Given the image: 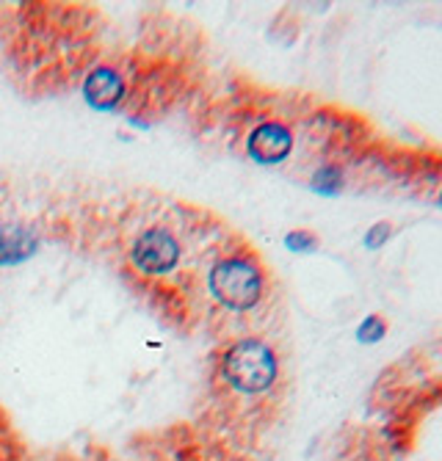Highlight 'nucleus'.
<instances>
[{
	"label": "nucleus",
	"instance_id": "9d476101",
	"mask_svg": "<svg viewBox=\"0 0 442 461\" xmlns=\"http://www.w3.org/2000/svg\"><path fill=\"white\" fill-rule=\"evenodd\" d=\"M392 235H395L392 221H376V224L368 227V232H365V238H363V246H365L368 251H379V249H384V246L390 243Z\"/></svg>",
	"mask_w": 442,
	"mask_h": 461
},
{
	"label": "nucleus",
	"instance_id": "423d86ee",
	"mask_svg": "<svg viewBox=\"0 0 442 461\" xmlns=\"http://www.w3.org/2000/svg\"><path fill=\"white\" fill-rule=\"evenodd\" d=\"M36 246H39V238L31 227H20V224L0 227V266H14L31 258Z\"/></svg>",
	"mask_w": 442,
	"mask_h": 461
},
{
	"label": "nucleus",
	"instance_id": "9b49d317",
	"mask_svg": "<svg viewBox=\"0 0 442 461\" xmlns=\"http://www.w3.org/2000/svg\"><path fill=\"white\" fill-rule=\"evenodd\" d=\"M439 207H442V191H439Z\"/></svg>",
	"mask_w": 442,
	"mask_h": 461
},
{
	"label": "nucleus",
	"instance_id": "39448f33",
	"mask_svg": "<svg viewBox=\"0 0 442 461\" xmlns=\"http://www.w3.org/2000/svg\"><path fill=\"white\" fill-rule=\"evenodd\" d=\"M125 80L116 69L111 67H100L95 69L86 83H84V97L89 105L100 108V111H113L119 103H125Z\"/></svg>",
	"mask_w": 442,
	"mask_h": 461
},
{
	"label": "nucleus",
	"instance_id": "0eeeda50",
	"mask_svg": "<svg viewBox=\"0 0 442 461\" xmlns=\"http://www.w3.org/2000/svg\"><path fill=\"white\" fill-rule=\"evenodd\" d=\"M310 188L320 196H335L343 191V169L338 163H324L318 166L315 175L310 177Z\"/></svg>",
	"mask_w": 442,
	"mask_h": 461
},
{
	"label": "nucleus",
	"instance_id": "f8f14e48",
	"mask_svg": "<svg viewBox=\"0 0 442 461\" xmlns=\"http://www.w3.org/2000/svg\"><path fill=\"white\" fill-rule=\"evenodd\" d=\"M232 461H247V458H232Z\"/></svg>",
	"mask_w": 442,
	"mask_h": 461
},
{
	"label": "nucleus",
	"instance_id": "7ed1b4c3",
	"mask_svg": "<svg viewBox=\"0 0 442 461\" xmlns=\"http://www.w3.org/2000/svg\"><path fill=\"white\" fill-rule=\"evenodd\" d=\"M128 260L139 276L158 285L183 268H191V249L172 224L155 221L133 235L128 246Z\"/></svg>",
	"mask_w": 442,
	"mask_h": 461
},
{
	"label": "nucleus",
	"instance_id": "f03ea898",
	"mask_svg": "<svg viewBox=\"0 0 442 461\" xmlns=\"http://www.w3.org/2000/svg\"><path fill=\"white\" fill-rule=\"evenodd\" d=\"M219 379L235 395H266L279 382V357L260 338H240L224 348L219 359Z\"/></svg>",
	"mask_w": 442,
	"mask_h": 461
},
{
	"label": "nucleus",
	"instance_id": "1a4fd4ad",
	"mask_svg": "<svg viewBox=\"0 0 442 461\" xmlns=\"http://www.w3.org/2000/svg\"><path fill=\"white\" fill-rule=\"evenodd\" d=\"M318 246H320V240L310 230H291L285 235V249L293 251V255H312Z\"/></svg>",
	"mask_w": 442,
	"mask_h": 461
},
{
	"label": "nucleus",
	"instance_id": "6e6552de",
	"mask_svg": "<svg viewBox=\"0 0 442 461\" xmlns=\"http://www.w3.org/2000/svg\"><path fill=\"white\" fill-rule=\"evenodd\" d=\"M354 338L356 343H363V346H376L387 338V321L382 315H365L363 321H359V326L354 329Z\"/></svg>",
	"mask_w": 442,
	"mask_h": 461
},
{
	"label": "nucleus",
	"instance_id": "f257e3e1",
	"mask_svg": "<svg viewBox=\"0 0 442 461\" xmlns=\"http://www.w3.org/2000/svg\"><path fill=\"white\" fill-rule=\"evenodd\" d=\"M208 296L230 312H249L266 296V274L252 251H219L205 274Z\"/></svg>",
	"mask_w": 442,
	"mask_h": 461
},
{
	"label": "nucleus",
	"instance_id": "20e7f679",
	"mask_svg": "<svg viewBox=\"0 0 442 461\" xmlns=\"http://www.w3.org/2000/svg\"><path fill=\"white\" fill-rule=\"evenodd\" d=\"M247 152L260 166H276L293 152V133L285 122H260L247 139Z\"/></svg>",
	"mask_w": 442,
	"mask_h": 461
}]
</instances>
